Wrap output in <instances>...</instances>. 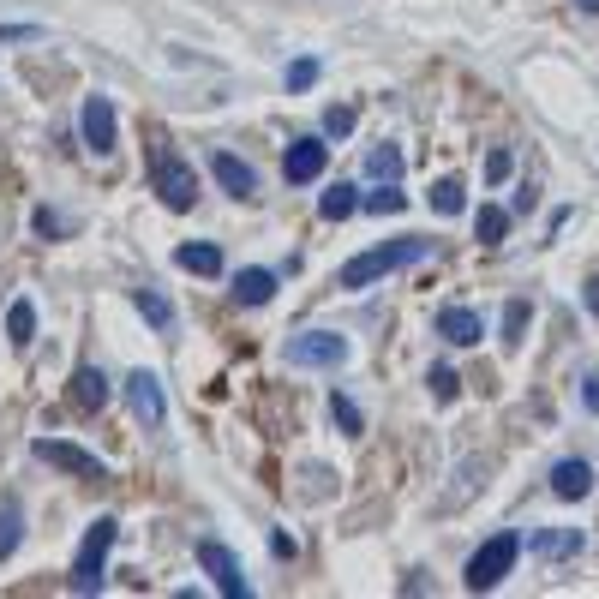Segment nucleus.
<instances>
[{
  "label": "nucleus",
  "mask_w": 599,
  "mask_h": 599,
  "mask_svg": "<svg viewBox=\"0 0 599 599\" xmlns=\"http://www.w3.org/2000/svg\"><path fill=\"white\" fill-rule=\"evenodd\" d=\"M426 258V240H414V234H402V240H384V246H372V252H360L354 264H342V288H372L378 276H390V270H408V264H420Z\"/></svg>",
  "instance_id": "f257e3e1"
},
{
  "label": "nucleus",
  "mask_w": 599,
  "mask_h": 599,
  "mask_svg": "<svg viewBox=\"0 0 599 599\" xmlns=\"http://www.w3.org/2000/svg\"><path fill=\"white\" fill-rule=\"evenodd\" d=\"M150 186L162 192L168 210H192V198H198V174H192V162H180L168 144H150Z\"/></svg>",
  "instance_id": "f03ea898"
},
{
  "label": "nucleus",
  "mask_w": 599,
  "mask_h": 599,
  "mask_svg": "<svg viewBox=\"0 0 599 599\" xmlns=\"http://www.w3.org/2000/svg\"><path fill=\"white\" fill-rule=\"evenodd\" d=\"M516 558H522V534H492V540L468 558V576H462V582H468L474 594H486V588H498V582L516 570Z\"/></svg>",
  "instance_id": "7ed1b4c3"
},
{
  "label": "nucleus",
  "mask_w": 599,
  "mask_h": 599,
  "mask_svg": "<svg viewBox=\"0 0 599 599\" xmlns=\"http://www.w3.org/2000/svg\"><path fill=\"white\" fill-rule=\"evenodd\" d=\"M114 516H96V528L84 534V546H78V564H72V594H96L102 588V564H108V552H114Z\"/></svg>",
  "instance_id": "20e7f679"
},
{
  "label": "nucleus",
  "mask_w": 599,
  "mask_h": 599,
  "mask_svg": "<svg viewBox=\"0 0 599 599\" xmlns=\"http://www.w3.org/2000/svg\"><path fill=\"white\" fill-rule=\"evenodd\" d=\"M198 564H204V576L216 582V594H228V599H246V594H252V582H246L240 558H234L222 540H204V546H198Z\"/></svg>",
  "instance_id": "39448f33"
},
{
  "label": "nucleus",
  "mask_w": 599,
  "mask_h": 599,
  "mask_svg": "<svg viewBox=\"0 0 599 599\" xmlns=\"http://www.w3.org/2000/svg\"><path fill=\"white\" fill-rule=\"evenodd\" d=\"M348 360V336L336 330H306L288 342V366H342Z\"/></svg>",
  "instance_id": "423d86ee"
},
{
  "label": "nucleus",
  "mask_w": 599,
  "mask_h": 599,
  "mask_svg": "<svg viewBox=\"0 0 599 599\" xmlns=\"http://www.w3.org/2000/svg\"><path fill=\"white\" fill-rule=\"evenodd\" d=\"M36 456H42L48 468H60V474H78V480H108V468H102L96 456H84L78 444H60V438H36Z\"/></svg>",
  "instance_id": "0eeeda50"
},
{
  "label": "nucleus",
  "mask_w": 599,
  "mask_h": 599,
  "mask_svg": "<svg viewBox=\"0 0 599 599\" xmlns=\"http://www.w3.org/2000/svg\"><path fill=\"white\" fill-rule=\"evenodd\" d=\"M126 402H132V414H138V426H162V414H168L156 372H132V378H126Z\"/></svg>",
  "instance_id": "6e6552de"
},
{
  "label": "nucleus",
  "mask_w": 599,
  "mask_h": 599,
  "mask_svg": "<svg viewBox=\"0 0 599 599\" xmlns=\"http://www.w3.org/2000/svg\"><path fill=\"white\" fill-rule=\"evenodd\" d=\"M78 126H84V144H90L96 156H108V150H114V102H108V96H84Z\"/></svg>",
  "instance_id": "1a4fd4ad"
},
{
  "label": "nucleus",
  "mask_w": 599,
  "mask_h": 599,
  "mask_svg": "<svg viewBox=\"0 0 599 599\" xmlns=\"http://www.w3.org/2000/svg\"><path fill=\"white\" fill-rule=\"evenodd\" d=\"M324 162H330V144H318V138H294L288 156H282V174H288L294 186H306V180L324 174Z\"/></svg>",
  "instance_id": "9d476101"
},
{
  "label": "nucleus",
  "mask_w": 599,
  "mask_h": 599,
  "mask_svg": "<svg viewBox=\"0 0 599 599\" xmlns=\"http://www.w3.org/2000/svg\"><path fill=\"white\" fill-rule=\"evenodd\" d=\"M438 336L456 342V348H474V342L486 336V318H480L474 306H444V312H438Z\"/></svg>",
  "instance_id": "9b49d317"
},
{
  "label": "nucleus",
  "mask_w": 599,
  "mask_h": 599,
  "mask_svg": "<svg viewBox=\"0 0 599 599\" xmlns=\"http://www.w3.org/2000/svg\"><path fill=\"white\" fill-rule=\"evenodd\" d=\"M210 168H216V180H222V192H228V198H252V192H258V174H252L240 156L216 150V156H210Z\"/></svg>",
  "instance_id": "f8f14e48"
},
{
  "label": "nucleus",
  "mask_w": 599,
  "mask_h": 599,
  "mask_svg": "<svg viewBox=\"0 0 599 599\" xmlns=\"http://www.w3.org/2000/svg\"><path fill=\"white\" fill-rule=\"evenodd\" d=\"M552 492H558L564 504L588 498V492H594V468H588V462H576V456H570V462H558V468H552Z\"/></svg>",
  "instance_id": "ddd939ff"
},
{
  "label": "nucleus",
  "mask_w": 599,
  "mask_h": 599,
  "mask_svg": "<svg viewBox=\"0 0 599 599\" xmlns=\"http://www.w3.org/2000/svg\"><path fill=\"white\" fill-rule=\"evenodd\" d=\"M108 396H114V384H108L96 366H78V372H72V402H78V408H108Z\"/></svg>",
  "instance_id": "4468645a"
},
{
  "label": "nucleus",
  "mask_w": 599,
  "mask_h": 599,
  "mask_svg": "<svg viewBox=\"0 0 599 599\" xmlns=\"http://www.w3.org/2000/svg\"><path fill=\"white\" fill-rule=\"evenodd\" d=\"M528 552H534V558H576V552H582V534H576V528H540V534L528 540Z\"/></svg>",
  "instance_id": "2eb2a0df"
},
{
  "label": "nucleus",
  "mask_w": 599,
  "mask_h": 599,
  "mask_svg": "<svg viewBox=\"0 0 599 599\" xmlns=\"http://www.w3.org/2000/svg\"><path fill=\"white\" fill-rule=\"evenodd\" d=\"M174 264H180V270H192V276H222V252H216L210 240L180 246V252H174Z\"/></svg>",
  "instance_id": "dca6fc26"
},
{
  "label": "nucleus",
  "mask_w": 599,
  "mask_h": 599,
  "mask_svg": "<svg viewBox=\"0 0 599 599\" xmlns=\"http://www.w3.org/2000/svg\"><path fill=\"white\" fill-rule=\"evenodd\" d=\"M270 294H276V276H270V270H240V276H234V300H240V306H264Z\"/></svg>",
  "instance_id": "f3484780"
},
{
  "label": "nucleus",
  "mask_w": 599,
  "mask_h": 599,
  "mask_svg": "<svg viewBox=\"0 0 599 599\" xmlns=\"http://www.w3.org/2000/svg\"><path fill=\"white\" fill-rule=\"evenodd\" d=\"M30 336H36V306H30V300H12V306H6V342H12V348H30Z\"/></svg>",
  "instance_id": "a211bd4d"
},
{
  "label": "nucleus",
  "mask_w": 599,
  "mask_h": 599,
  "mask_svg": "<svg viewBox=\"0 0 599 599\" xmlns=\"http://www.w3.org/2000/svg\"><path fill=\"white\" fill-rule=\"evenodd\" d=\"M360 204H366V198H360L354 186H330V192L318 198V210H324V222H348V216H354Z\"/></svg>",
  "instance_id": "6ab92c4d"
},
{
  "label": "nucleus",
  "mask_w": 599,
  "mask_h": 599,
  "mask_svg": "<svg viewBox=\"0 0 599 599\" xmlns=\"http://www.w3.org/2000/svg\"><path fill=\"white\" fill-rule=\"evenodd\" d=\"M528 324H534V306L516 294V300L504 306V348H522V342H528Z\"/></svg>",
  "instance_id": "aec40b11"
},
{
  "label": "nucleus",
  "mask_w": 599,
  "mask_h": 599,
  "mask_svg": "<svg viewBox=\"0 0 599 599\" xmlns=\"http://www.w3.org/2000/svg\"><path fill=\"white\" fill-rule=\"evenodd\" d=\"M432 210H438V216H462V210H468V186H462V180H438V186H432Z\"/></svg>",
  "instance_id": "412c9836"
},
{
  "label": "nucleus",
  "mask_w": 599,
  "mask_h": 599,
  "mask_svg": "<svg viewBox=\"0 0 599 599\" xmlns=\"http://www.w3.org/2000/svg\"><path fill=\"white\" fill-rule=\"evenodd\" d=\"M474 234H480V246H498V240L510 234V216H504L498 204H480V216H474Z\"/></svg>",
  "instance_id": "4be33fe9"
},
{
  "label": "nucleus",
  "mask_w": 599,
  "mask_h": 599,
  "mask_svg": "<svg viewBox=\"0 0 599 599\" xmlns=\"http://www.w3.org/2000/svg\"><path fill=\"white\" fill-rule=\"evenodd\" d=\"M132 306H138V312H144V318H150L156 330H174V306H168V300H162L156 288H138V294H132Z\"/></svg>",
  "instance_id": "5701e85b"
},
{
  "label": "nucleus",
  "mask_w": 599,
  "mask_h": 599,
  "mask_svg": "<svg viewBox=\"0 0 599 599\" xmlns=\"http://www.w3.org/2000/svg\"><path fill=\"white\" fill-rule=\"evenodd\" d=\"M366 174H378V180H396V174H402V150H396V144H378V150L366 156Z\"/></svg>",
  "instance_id": "b1692460"
},
{
  "label": "nucleus",
  "mask_w": 599,
  "mask_h": 599,
  "mask_svg": "<svg viewBox=\"0 0 599 599\" xmlns=\"http://www.w3.org/2000/svg\"><path fill=\"white\" fill-rule=\"evenodd\" d=\"M18 528H24V516H18V504H0V564L18 552Z\"/></svg>",
  "instance_id": "393cba45"
},
{
  "label": "nucleus",
  "mask_w": 599,
  "mask_h": 599,
  "mask_svg": "<svg viewBox=\"0 0 599 599\" xmlns=\"http://www.w3.org/2000/svg\"><path fill=\"white\" fill-rule=\"evenodd\" d=\"M366 210L372 216H396V210H408V198L396 192V180H384V192H366Z\"/></svg>",
  "instance_id": "a878e982"
},
{
  "label": "nucleus",
  "mask_w": 599,
  "mask_h": 599,
  "mask_svg": "<svg viewBox=\"0 0 599 599\" xmlns=\"http://www.w3.org/2000/svg\"><path fill=\"white\" fill-rule=\"evenodd\" d=\"M330 420H336L348 438H360V432H366V420H360V408H354L348 396H330Z\"/></svg>",
  "instance_id": "bb28decb"
},
{
  "label": "nucleus",
  "mask_w": 599,
  "mask_h": 599,
  "mask_svg": "<svg viewBox=\"0 0 599 599\" xmlns=\"http://www.w3.org/2000/svg\"><path fill=\"white\" fill-rule=\"evenodd\" d=\"M312 84H318V60L306 54V60H294V66H288V90H312Z\"/></svg>",
  "instance_id": "cd10ccee"
},
{
  "label": "nucleus",
  "mask_w": 599,
  "mask_h": 599,
  "mask_svg": "<svg viewBox=\"0 0 599 599\" xmlns=\"http://www.w3.org/2000/svg\"><path fill=\"white\" fill-rule=\"evenodd\" d=\"M426 384H432V396H438V402H450V396H456V384H462V378H456V372H450V366H432V378H426Z\"/></svg>",
  "instance_id": "c85d7f7f"
},
{
  "label": "nucleus",
  "mask_w": 599,
  "mask_h": 599,
  "mask_svg": "<svg viewBox=\"0 0 599 599\" xmlns=\"http://www.w3.org/2000/svg\"><path fill=\"white\" fill-rule=\"evenodd\" d=\"M324 132H330V138L354 132V108H330V114H324Z\"/></svg>",
  "instance_id": "c756f323"
},
{
  "label": "nucleus",
  "mask_w": 599,
  "mask_h": 599,
  "mask_svg": "<svg viewBox=\"0 0 599 599\" xmlns=\"http://www.w3.org/2000/svg\"><path fill=\"white\" fill-rule=\"evenodd\" d=\"M486 174H492V180H510V150H492V156H486Z\"/></svg>",
  "instance_id": "7c9ffc66"
},
{
  "label": "nucleus",
  "mask_w": 599,
  "mask_h": 599,
  "mask_svg": "<svg viewBox=\"0 0 599 599\" xmlns=\"http://www.w3.org/2000/svg\"><path fill=\"white\" fill-rule=\"evenodd\" d=\"M24 36H42L36 24H0V42H24Z\"/></svg>",
  "instance_id": "2f4dec72"
},
{
  "label": "nucleus",
  "mask_w": 599,
  "mask_h": 599,
  "mask_svg": "<svg viewBox=\"0 0 599 599\" xmlns=\"http://www.w3.org/2000/svg\"><path fill=\"white\" fill-rule=\"evenodd\" d=\"M36 234H60V216H54V210H36Z\"/></svg>",
  "instance_id": "473e14b6"
},
{
  "label": "nucleus",
  "mask_w": 599,
  "mask_h": 599,
  "mask_svg": "<svg viewBox=\"0 0 599 599\" xmlns=\"http://www.w3.org/2000/svg\"><path fill=\"white\" fill-rule=\"evenodd\" d=\"M270 552H276V558H294V552H300V546H294V540H288V534H270Z\"/></svg>",
  "instance_id": "72a5a7b5"
},
{
  "label": "nucleus",
  "mask_w": 599,
  "mask_h": 599,
  "mask_svg": "<svg viewBox=\"0 0 599 599\" xmlns=\"http://www.w3.org/2000/svg\"><path fill=\"white\" fill-rule=\"evenodd\" d=\"M582 402H588V408H594V414H599V378H594V372L582 378Z\"/></svg>",
  "instance_id": "f704fd0d"
},
{
  "label": "nucleus",
  "mask_w": 599,
  "mask_h": 599,
  "mask_svg": "<svg viewBox=\"0 0 599 599\" xmlns=\"http://www.w3.org/2000/svg\"><path fill=\"white\" fill-rule=\"evenodd\" d=\"M588 312H594V318H599V270H594V276H588Z\"/></svg>",
  "instance_id": "c9c22d12"
},
{
  "label": "nucleus",
  "mask_w": 599,
  "mask_h": 599,
  "mask_svg": "<svg viewBox=\"0 0 599 599\" xmlns=\"http://www.w3.org/2000/svg\"><path fill=\"white\" fill-rule=\"evenodd\" d=\"M576 6H582V12H599V0H576Z\"/></svg>",
  "instance_id": "e433bc0d"
}]
</instances>
